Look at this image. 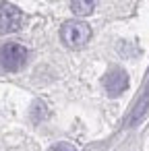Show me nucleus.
<instances>
[{"mask_svg":"<svg viewBox=\"0 0 149 151\" xmlns=\"http://www.w3.org/2000/svg\"><path fill=\"white\" fill-rule=\"evenodd\" d=\"M27 56H29V52L25 46L9 42L4 46H0V68L6 70V73H15V70L25 66Z\"/></svg>","mask_w":149,"mask_h":151,"instance_id":"f257e3e1","label":"nucleus"},{"mask_svg":"<svg viewBox=\"0 0 149 151\" xmlns=\"http://www.w3.org/2000/svg\"><path fill=\"white\" fill-rule=\"evenodd\" d=\"M60 37L64 42V46L68 48H81L89 42L91 37V27L85 23V21H79V19H73V21H66L60 29Z\"/></svg>","mask_w":149,"mask_h":151,"instance_id":"f03ea898","label":"nucleus"},{"mask_svg":"<svg viewBox=\"0 0 149 151\" xmlns=\"http://www.w3.org/2000/svg\"><path fill=\"white\" fill-rule=\"evenodd\" d=\"M23 23V13L11 4V2H0V35L15 33L21 29Z\"/></svg>","mask_w":149,"mask_h":151,"instance_id":"7ed1b4c3","label":"nucleus"},{"mask_svg":"<svg viewBox=\"0 0 149 151\" xmlns=\"http://www.w3.org/2000/svg\"><path fill=\"white\" fill-rule=\"evenodd\" d=\"M104 87H106L108 95L116 97V95H120L128 89V75L122 68H112L104 77Z\"/></svg>","mask_w":149,"mask_h":151,"instance_id":"20e7f679","label":"nucleus"},{"mask_svg":"<svg viewBox=\"0 0 149 151\" xmlns=\"http://www.w3.org/2000/svg\"><path fill=\"white\" fill-rule=\"evenodd\" d=\"M147 110H149V89L141 95V99L137 101V106H135V110H132V114H130V118H128V124L130 126H135L145 114H147Z\"/></svg>","mask_w":149,"mask_h":151,"instance_id":"39448f33","label":"nucleus"},{"mask_svg":"<svg viewBox=\"0 0 149 151\" xmlns=\"http://www.w3.org/2000/svg\"><path fill=\"white\" fill-rule=\"evenodd\" d=\"M95 6H97V0H71V9H73V13L79 15V17L91 15V13L95 11Z\"/></svg>","mask_w":149,"mask_h":151,"instance_id":"423d86ee","label":"nucleus"},{"mask_svg":"<svg viewBox=\"0 0 149 151\" xmlns=\"http://www.w3.org/2000/svg\"><path fill=\"white\" fill-rule=\"evenodd\" d=\"M48 151H77V149H75V145H71V143H56V145H52Z\"/></svg>","mask_w":149,"mask_h":151,"instance_id":"0eeeda50","label":"nucleus"}]
</instances>
